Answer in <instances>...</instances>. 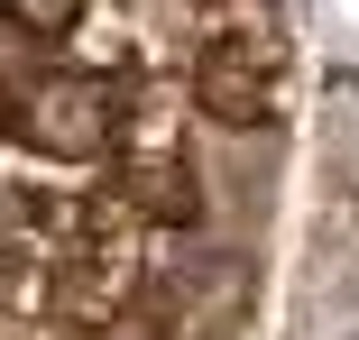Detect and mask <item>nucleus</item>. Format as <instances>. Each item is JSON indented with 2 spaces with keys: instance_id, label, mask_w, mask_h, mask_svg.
Returning a JSON list of instances; mask_svg holds the SVG:
<instances>
[{
  "instance_id": "1",
  "label": "nucleus",
  "mask_w": 359,
  "mask_h": 340,
  "mask_svg": "<svg viewBox=\"0 0 359 340\" xmlns=\"http://www.w3.org/2000/svg\"><path fill=\"white\" fill-rule=\"evenodd\" d=\"M10 139H19L28 157H55V166H93V157L120 139L111 83H102V74H37V83H19Z\"/></svg>"
},
{
  "instance_id": "2",
  "label": "nucleus",
  "mask_w": 359,
  "mask_h": 340,
  "mask_svg": "<svg viewBox=\"0 0 359 340\" xmlns=\"http://www.w3.org/2000/svg\"><path fill=\"white\" fill-rule=\"evenodd\" d=\"M194 101L222 120V129H258L276 111V46L258 28H231V37H212L203 64H194Z\"/></svg>"
},
{
  "instance_id": "3",
  "label": "nucleus",
  "mask_w": 359,
  "mask_h": 340,
  "mask_svg": "<svg viewBox=\"0 0 359 340\" xmlns=\"http://www.w3.org/2000/svg\"><path fill=\"white\" fill-rule=\"evenodd\" d=\"M129 212H148V221H166V230H184L203 202H194V184H184V166L175 157H157V166H129Z\"/></svg>"
},
{
  "instance_id": "4",
  "label": "nucleus",
  "mask_w": 359,
  "mask_h": 340,
  "mask_svg": "<svg viewBox=\"0 0 359 340\" xmlns=\"http://www.w3.org/2000/svg\"><path fill=\"white\" fill-rule=\"evenodd\" d=\"M0 19L28 28V37H65V28L83 19V0H0Z\"/></svg>"
}]
</instances>
